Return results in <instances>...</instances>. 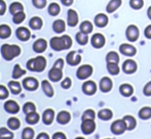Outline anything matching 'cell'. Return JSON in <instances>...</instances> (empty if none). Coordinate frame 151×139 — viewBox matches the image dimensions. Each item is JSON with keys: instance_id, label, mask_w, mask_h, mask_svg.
Masks as SVG:
<instances>
[{"instance_id": "obj_2", "label": "cell", "mask_w": 151, "mask_h": 139, "mask_svg": "<svg viewBox=\"0 0 151 139\" xmlns=\"http://www.w3.org/2000/svg\"><path fill=\"white\" fill-rule=\"evenodd\" d=\"M21 47L19 45H12V44H3L1 46V54L6 62H10L17 56L21 54Z\"/></svg>"}, {"instance_id": "obj_44", "label": "cell", "mask_w": 151, "mask_h": 139, "mask_svg": "<svg viewBox=\"0 0 151 139\" xmlns=\"http://www.w3.org/2000/svg\"><path fill=\"white\" fill-rule=\"evenodd\" d=\"M25 18H26V13H25L24 11H20V12H18V13L14 14V18H12V22H14V24L19 25V24H21V23L24 22Z\"/></svg>"}, {"instance_id": "obj_35", "label": "cell", "mask_w": 151, "mask_h": 139, "mask_svg": "<svg viewBox=\"0 0 151 139\" xmlns=\"http://www.w3.org/2000/svg\"><path fill=\"white\" fill-rule=\"evenodd\" d=\"M93 24L90 22V21H84L80 24V31L86 34H90V33L93 32Z\"/></svg>"}, {"instance_id": "obj_14", "label": "cell", "mask_w": 151, "mask_h": 139, "mask_svg": "<svg viewBox=\"0 0 151 139\" xmlns=\"http://www.w3.org/2000/svg\"><path fill=\"white\" fill-rule=\"evenodd\" d=\"M91 45L93 46L95 48H102L104 45H105V37H104L102 34H100V33H96L95 35H93V37H91Z\"/></svg>"}, {"instance_id": "obj_7", "label": "cell", "mask_w": 151, "mask_h": 139, "mask_svg": "<svg viewBox=\"0 0 151 139\" xmlns=\"http://www.w3.org/2000/svg\"><path fill=\"white\" fill-rule=\"evenodd\" d=\"M125 35H127V38L129 41H131V42L137 41L138 38H139V35H140L139 29H138V27L135 26V25H129L127 29Z\"/></svg>"}, {"instance_id": "obj_28", "label": "cell", "mask_w": 151, "mask_h": 139, "mask_svg": "<svg viewBox=\"0 0 151 139\" xmlns=\"http://www.w3.org/2000/svg\"><path fill=\"white\" fill-rule=\"evenodd\" d=\"M8 88L12 91V94H20L21 91H22V86H21V83L18 81H9L8 82Z\"/></svg>"}, {"instance_id": "obj_23", "label": "cell", "mask_w": 151, "mask_h": 139, "mask_svg": "<svg viewBox=\"0 0 151 139\" xmlns=\"http://www.w3.org/2000/svg\"><path fill=\"white\" fill-rule=\"evenodd\" d=\"M41 86H42V90L43 92L45 93V95L47 97H52L55 94V91H54V88H52V84L47 81V80H43L41 82Z\"/></svg>"}, {"instance_id": "obj_11", "label": "cell", "mask_w": 151, "mask_h": 139, "mask_svg": "<svg viewBox=\"0 0 151 139\" xmlns=\"http://www.w3.org/2000/svg\"><path fill=\"white\" fill-rule=\"evenodd\" d=\"M47 48V41L43 38H39L33 43V50L36 53H42Z\"/></svg>"}, {"instance_id": "obj_36", "label": "cell", "mask_w": 151, "mask_h": 139, "mask_svg": "<svg viewBox=\"0 0 151 139\" xmlns=\"http://www.w3.org/2000/svg\"><path fill=\"white\" fill-rule=\"evenodd\" d=\"M60 11H61V7L58 3L52 2V3L50 4V6H48V13H50L52 16H58V14L60 13Z\"/></svg>"}, {"instance_id": "obj_30", "label": "cell", "mask_w": 151, "mask_h": 139, "mask_svg": "<svg viewBox=\"0 0 151 139\" xmlns=\"http://www.w3.org/2000/svg\"><path fill=\"white\" fill-rule=\"evenodd\" d=\"M121 2H122L121 0H110L109 3H108V5H107V7H106L107 12H109V13L114 12L121 5Z\"/></svg>"}, {"instance_id": "obj_37", "label": "cell", "mask_w": 151, "mask_h": 139, "mask_svg": "<svg viewBox=\"0 0 151 139\" xmlns=\"http://www.w3.org/2000/svg\"><path fill=\"white\" fill-rule=\"evenodd\" d=\"M26 74V71L24 69L21 68V66L19 64H17L14 68V71H12V78L14 79H19L22 76H24Z\"/></svg>"}, {"instance_id": "obj_21", "label": "cell", "mask_w": 151, "mask_h": 139, "mask_svg": "<svg viewBox=\"0 0 151 139\" xmlns=\"http://www.w3.org/2000/svg\"><path fill=\"white\" fill-rule=\"evenodd\" d=\"M68 26L75 27L78 24V14L74 9L68 10Z\"/></svg>"}, {"instance_id": "obj_57", "label": "cell", "mask_w": 151, "mask_h": 139, "mask_svg": "<svg viewBox=\"0 0 151 139\" xmlns=\"http://www.w3.org/2000/svg\"><path fill=\"white\" fill-rule=\"evenodd\" d=\"M61 1L65 6H70V5H72V4H73L74 0H61Z\"/></svg>"}, {"instance_id": "obj_10", "label": "cell", "mask_w": 151, "mask_h": 139, "mask_svg": "<svg viewBox=\"0 0 151 139\" xmlns=\"http://www.w3.org/2000/svg\"><path fill=\"white\" fill-rule=\"evenodd\" d=\"M63 69L57 68V67H52L48 72V78L50 81L52 82H59L63 78Z\"/></svg>"}, {"instance_id": "obj_39", "label": "cell", "mask_w": 151, "mask_h": 139, "mask_svg": "<svg viewBox=\"0 0 151 139\" xmlns=\"http://www.w3.org/2000/svg\"><path fill=\"white\" fill-rule=\"evenodd\" d=\"M139 117L142 120H148L151 118V107L149 106H145L143 109H140L139 111Z\"/></svg>"}, {"instance_id": "obj_3", "label": "cell", "mask_w": 151, "mask_h": 139, "mask_svg": "<svg viewBox=\"0 0 151 139\" xmlns=\"http://www.w3.org/2000/svg\"><path fill=\"white\" fill-rule=\"evenodd\" d=\"M46 58L42 55H38L34 58L28 60L27 62V68L32 72H37V73H41L46 68Z\"/></svg>"}, {"instance_id": "obj_32", "label": "cell", "mask_w": 151, "mask_h": 139, "mask_svg": "<svg viewBox=\"0 0 151 139\" xmlns=\"http://www.w3.org/2000/svg\"><path fill=\"white\" fill-rule=\"evenodd\" d=\"M123 120H124L125 124H127V130H133L135 129L136 125H137V122H136V119L133 117V116H124L123 117Z\"/></svg>"}, {"instance_id": "obj_53", "label": "cell", "mask_w": 151, "mask_h": 139, "mask_svg": "<svg viewBox=\"0 0 151 139\" xmlns=\"http://www.w3.org/2000/svg\"><path fill=\"white\" fill-rule=\"evenodd\" d=\"M144 35L146 36V38L148 39H151V25L146 27L145 31H144Z\"/></svg>"}, {"instance_id": "obj_50", "label": "cell", "mask_w": 151, "mask_h": 139, "mask_svg": "<svg viewBox=\"0 0 151 139\" xmlns=\"http://www.w3.org/2000/svg\"><path fill=\"white\" fill-rule=\"evenodd\" d=\"M71 85H72V81L69 77L65 78L61 83V86H62L63 89H69V88L71 87Z\"/></svg>"}, {"instance_id": "obj_13", "label": "cell", "mask_w": 151, "mask_h": 139, "mask_svg": "<svg viewBox=\"0 0 151 139\" xmlns=\"http://www.w3.org/2000/svg\"><path fill=\"white\" fill-rule=\"evenodd\" d=\"M66 60H67V62L70 66H72V67L77 66V65H79L80 62H81V55L78 54L76 51H71L67 54Z\"/></svg>"}, {"instance_id": "obj_25", "label": "cell", "mask_w": 151, "mask_h": 139, "mask_svg": "<svg viewBox=\"0 0 151 139\" xmlns=\"http://www.w3.org/2000/svg\"><path fill=\"white\" fill-rule=\"evenodd\" d=\"M52 29H54V31L56 33H58V34H61V33L65 32L66 30V24L65 22H64L63 20H57L54 22V24H52Z\"/></svg>"}, {"instance_id": "obj_18", "label": "cell", "mask_w": 151, "mask_h": 139, "mask_svg": "<svg viewBox=\"0 0 151 139\" xmlns=\"http://www.w3.org/2000/svg\"><path fill=\"white\" fill-rule=\"evenodd\" d=\"M119 51L123 55L127 56H134L137 52V49L131 44H121L119 47Z\"/></svg>"}, {"instance_id": "obj_56", "label": "cell", "mask_w": 151, "mask_h": 139, "mask_svg": "<svg viewBox=\"0 0 151 139\" xmlns=\"http://www.w3.org/2000/svg\"><path fill=\"white\" fill-rule=\"evenodd\" d=\"M50 138V136H48L47 133H44V132H42V133H40L39 135L37 136V139H48Z\"/></svg>"}, {"instance_id": "obj_19", "label": "cell", "mask_w": 151, "mask_h": 139, "mask_svg": "<svg viewBox=\"0 0 151 139\" xmlns=\"http://www.w3.org/2000/svg\"><path fill=\"white\" fill-rule=\"evenodd\" d=\"M71 120V115H70L69 111H62L58 113L57 116V122L61 125H66L68 124Z\"/></svg>"}, {"instance_id": "obj_31", "label": "cell", "mask_w": 151, "mask_h": 139, "mask_svg": "<svg viewBox=\"0 0 151 139\" xmlns=\"http://www.w3.org/2000/svg\"><path fill=\"white\" fill-rule=\"evenodd\" d=\"M7 127L10 130H18L21 127V121L16 117H12L7 121Z\"/></svg>"}, {"instance_id": "obj_12", "label": "cell", "mask_w": 151, "mask_h": 139, "mask_svg": "<svg viewBox=\"0 0 151 139\" xmlns=\"http://www.w3.org/2000/svg\"><path fill=\"white\" fill-rule=\"evenodd\" d=\"M20 105L16 100H7V101L4 104V109H5L7 113H12V115H16L20 111Z\"/></svg>"}, {"instance_id": "obj_38", "label": "cell", "mask_w": 151, "mask_h": 139, "mask_svg": "<svg viewBox=\"0 0 151 139\" xmlns=\"http://www.w3.org/2000/svg\"><path fill=\"white\" fill-rule=\"evenodd\" d=\"M76 41H77L78 44H80V45H86V44L88 42V34L81 32V31L78 32L77 34H76Z\"/></svg>"}, {"instance_id": "obj_27", "label": "cell", "mask_w": 151, "mask_h": 139, "mask_svg": "<svg viewBox=\"0 0 151 139\" xmlns=\"http://www.w3.org/2000/svg\"><path fill=\"white\" fill-rule=\"evenodd\" d=\"M119 92L121 93V95L129 97V96H131L134 93V88L129 84H122L119 87Z\"/></svg>"}, {"instance_id": "obj_52", "label": "cell", "mask_w": 151, "mask_h": 139, "mask_svg": "<svg viewBox=\"0 0 151 139\" xmlns=\"http://www.w3.org/2000/svg\"><path fill=\"white\" fill-rule=\"evenodd\" d=\"M6 11V3L4 0H0V16H3Z\"/></svg>"}, {"instance_id": "obj_15", "label": "cell", "mask_w": 151, "mask_h": 139, "mask_svg": "<svg viewBox=\"0 0 151 139\" xmlns=\"http://www.w3.org/2000/svg\"><path fill=\"white\" fill-rule=\"evenodd\" d=\"M82 91L86 94V95H93L97 91V85L93 81H88L84 82L83 85H82Z\"/></svg>"}, {"instance_id": "obj_4", "label": "cell", "mask_w": 151, "mask_h": 139, "mask_svg": "<svg viewBox=\"0 0 151 139\" xmlns=\"http://www.w3.org/2000/svg\"><path fill=\"white\" fill-rule=\"evenodd\" d=\"M93 67L91 65H83V66L79 67L76 72V76H77L78 79L80 80H86L88 78H90L93 74Z\"/></svg>"}, {"instance_id": "obj_45", "label": "cell", "mask_w": 151, "mask_h": 139, "mask_svg": "<svg viewBox=\"0 0 151 139\" xmlns=\"http://www.w3.org/2000/svg\"><path fill=\"white\" fill-rule=\"evenodd\" d=\"M23 111H24V113H26V115H28V113H30L36 111V105L34 104L33 102L28 101L24 104V106H23Z\"/></svg>"}, {"instance_id": "obj_46", "label": "cell", "mask_w": 151, "mask_h": 139, "mask_svg": "<svg viewBox=\"0 0 151 139\" xmlns=\"http://www.w3.org/2000/svg\"><path fill=\"white\" fill-rule=\"evenodd\" d=\"M129 5L134 9H140L143 7L144 1L143 0H129Z\"/></svg>"}, {"instance_id": "obj_9", "label": "cell", "mask_w": 151, "mask_h": 139, "mask_svg": "<svg viewBox=\"0 0 151 139\" xmlns=\"http://www.w3.org/2000/svg\"><path fill=\"white\" fill-rule=\"evenodd\" d=\"M16 35L17 37L19 38V40L23 42H26L28 41L29 39L31 38V32L28 28L26 27H19L16 31Z\"/></svg>"}, {"instance_id": "obj_29", "label": "cell", "mask_w": 151, "mask_h": 139, "mask_svg": "<svg viewBox=\"0 0 151 139\" xmlns=\"http://www.w3.org/2000/svg\"><path fill=\"white\" fill-rule=\"evenodd\" d=\"M39 120H40V116L36 111L30 113L26 116V122L29 125H35V124H37L39 122Z\"/></svg>"}, {"instance_id": "obj_55", "label": "cell", "mask_w": 151, "mask_h": 139, "mask_svg": "<svg viewBox=\"0 0 151 139\" xmlns=\"http://www.w3.org/2000/svg\"><path fill=\"white\" fill-rule=\"evenodd\" d=\"M54 67H57V68H60V69H63L64 68V60L62 58H59V60H56L55 62Z\"/></svg>"}, {"instance_id": "obj_22", "label": "cell", "mask_w": 151, "mask_h": 139, "mask_svg": "<svg viewBox=\"0 0 151 139\" xmlns=\"http://www.w3.org/2000/svg\"><path fill=\"white\" fill-rule=\"evenodd\" d=\"M95 24L99 28H104L108 24V16L104 13H99L95 16Z\"/></svg>"}, {"instance_id": "obj_58", "label": "cell", "mask_w": 151, "mask_h": 139, "mask_svg": "<svg viewBox=\"0 0 151 139\" xmlns=\"http://www.w3.org/2000/svg\"><path fill=\"white\" fill-rule=\"evenodd\" d=\"M147 14H148V18L151 20V6L149 8H148V10H147Z\"/></svg>"}, {"instance_id": "obj_54", "label": "cell", "mask_w": 151, "mask_h": 139, "mask_svg": "<svg viewBox=\"0 0 151 139\" xmlns=\"http://www.w3.org/2000/svg\"><path fill=\"white\" fill-rule=\"evenodd\" d=\"M52 138L54 139H66V135L64 133H62V132H57V133L54 134Z\"/></svg>"}, {"instance_id": "obj_43", "label": "cell", "mask_w": 151, "mask_h": 139, "mask_svg": "<svg viewBox=\"0 0 151 139\" xmlns=\"http://www.w3.org/2000/svg\"><path fill=\"white\" fill-rule=\"evenodd\" d=\"M106 62L118 64V62H119V56H118V54L116 53L115 51H111L107 54V56H106Z\"/></svg>"}, {"instance_id": "obj_40", "label": "cell", "mask_w": 151, "mask_h": 139, "mask_svg": "<svg viewBox=\"0 0 151 139\" xmlns=\"http://www.w3.org/2000/svg\"><path fill=\"white\" fill-rule=\"evenodd\" d=\"M34 135H35V132H34L33 128H31V127H26L22 132L23 139H33Z\"/></svg>"}, {"instance_id": "obj_6", "label": "cell", "mask_w": 151, "mask_h": 139, "mask_svg": "<svg viewBox=\"0 0 151 139\" xmlns=\"http://www.w3.org/2000/svg\"><path fill=\"white\" fill-rule=\"evenodd\" d=\"M23 86L28 91H35L39 87V82H38V80L36 78L28 77L23 80Z\"/></svg>"}, {"instance_id": "obj_8", "label": "cell", "mask_w": 151, "mask_h": 139, "mask_svg": "<svg viewBox=\"0 0 151 139\" xmlns=\"http://www.w3.org/2000/svg\"><path fill=\"white\" fill-rule=\"evenodd\" d=\"M96 130V123L93 120H82L81 131L86 135H90Z\"/></svg>"}, {"instance_id": "obj_49", "label": "cell", "mask_w": 151, "mask_h": 139, "mask_svg": "<svg viewBox=\"0 0 151 139\" xmlns=\"http://www.w3.org/2000/svg\"><path fill=\"white\" fill-rule=\"evenodd\" d=\"M32 3L35 6L36 8H39V9H42L46 6V3L47 1L46 0H32Z\"/></svg>"}, {"instance_id": "obj_47", "label": "cell", "mask_w": 151, "mask_h": 139, "mask_svg": "<svg viewBox=\"0 0 151 139\" xmlns=\"http://www.w3.org/2000/svg\"><path fill=\"white\" fill-rule=\"evenodd\" d=\"M96 113L93 109H86L82 115V120H95Z\"/></svg>"}, {"instance_id": "obj_34", "label": "cell", "mask_w": 151, "mask_h": 139, "mask_svg": "<svg viewBox=\"0 0 151 139\" xmlns=\"http://www.w3.org/2000/svg\"><path fill=\"white\" fill-rule=\"evenodd\" d=\"M9 11L12 14H16L20 11H24V6L21 2H12L9 6Z\"/></svg>"}, {"instance_id": "obj_42", "label": "cell", "mask_w": 151, "mask_h": 139, "mask_svg": "<svg viewBox=\"0 0 151 139\" xmlns=\"http://www.w3.org/2000/svg\"><path fill=\"white\" fill-rule=\"evenodd\" d=\"M2 138H14V133L6 127H1L0 128V139Z\"/></svg>"}, {"instance_id": "obj_51", "label": "cell", "mask_w": 151, "mask_h": 139, "mask_svg": "<svg viewBox=\"0 0 151 139\" xmlns=\"http://www.w3.org/2000/svg\"><path fill=\"white\" fill-rule=\"evenodd\" d=\"M143 93L145 94L146 96H151V81L148 82L145 85V87H144V89H143Z\"/></svg>"}, {"instance_id": "obj_48", "label": "cell", "mask_w": 151, "mask_h": 139, "mask_svg": "<svg viewBox=\"0 0 151 139\" xmlns=\"http://www.w3.org/2000/svg\"><path fill=\"white\" fill-rule=\"evenodd\" d=\"M9 95V91L4 85H0V99H6Z\"/></svg>"}, {"instance_id": "obj_5", "label": "cell", "mask_w": 151, "mask_h": 139, "mask_svg": "<svg viewBox=\"0 0 151 139\" xmlns=\"http://www.w3.org/2000/svg\"><path fill=\"white\" fill-rule=\"evenodd\" d=\"M127 129V124H125L124 120H117V121H114L111 125V132L115 135H120L123 134Z\"/></svg>"}, {"instance_id": "obj_41", "label": "cell", "mask_w": 151, "mask_h": 139, "mask_svg": "<svg viewBox=\"0 0 151 139\" xmlns=\"http://www.w3.org/2000/svg\"><path fill=\"white\" fill-rule=\"evenodd\" d=\"M107 71L113 76L118 75L119 74L118 64H115V62H107Z\"/></svg>"}, {"instance_id": "obj_33", "label": "cell", "mask_w": 151, "mask_h": 139, "mask_svg": "<svg viewBox=\"0 0 151 139\" xmlns=\"http://www.w3.org/2000/svg\"><path fill=\"white\" fill-rule=\"evenodd\" d=\"M98 117L101 120H103V121H108V120H110L113 117V113H112V111H110V109H102V111H100L99 113H98Z\"/></svg>"}, {"instance_id": "obj_26", "label": "cell", "mask_w": 151, "mask_h": 139, "mask_svg": "<svg viewBox=\"0 0 151 139\" xmlns=\"http://www.w3.org/2000/svg\"><path fill=\"white\" fill-rule=\"evenodd\" d=\"M12 35V28L8 25L2 24L0 25V38L1 39H7Z\"/></svg>"}, {"instance_id": "obj_1", "label": "cell", "mask_w": 151, "mask_h": 139, "mask_svg": "<svg viewBox=\"0 0 151 139\" xmlns=\"http://www.w3.org/2000/svg\"><path fill=\"white\" fill-rule=\"evenodd\" d=\"M50 46L56 51H62V50L69 49L72 46V39L70 36L64 35L62 37H54L50 39Z\"/></svg>"}, {"instance_id": "obj_17", "label": "cell", "mask_w": 151, "mask_h": 139, "mask_svg": "<svg viewBox=\"0 0 151 139\" xmlns=\"http://www.w3.org/2000/svg\"><path fill=\"white\" fill-rule=\"evenodd\" d=\"M112 86H113L112 80L108 77L102 78L101 81H100V89H101V91L104 92V93L109 92L110 90L112 89Z\"/></svg>"}, {"instance_id": "obj_20", "label": "cell", "mask_w": 151, "mask_h": 139, "mask_svg": "<svg viewBox=\"0 0 151 139\" xmlns=\"http://www.w3.org/2000/svg\"><path fill=\"white\" fill-rule=\"evenodd\" d=\"M55 120V111L52 109H47L44 111L42 116V121L45 125H50Z\"/></svg>"}, {"instance_id": "obj_24", "label": "cell", "mask_w": 151, "mask_h": 139, "mask_svg": "<svg viewBox=\"0 0 151 139\" xmlns=\"http://www.w3.org/2000/svg\"><path fill=\"white\" fill-rule=\"evenodd\" d=\"M29 26L31 27V29L33 30H40L43 26V21L39 16H33L29 22Z\"/></svg>"}, {"instance_id": "obj_16", "label": "cell", "mask_w": 151, "mask_h": 139, "mask_svg": "<svg viewBox=\"0 0 151 139\" xmlns=\"http://www.w3.org/2000/svg\"><path fill=\"white\" fill-rule=\"evenodd\" d=\"M137 64H136V62H134V60H125L124 62H123L122 65V71L124 72L125 74H134L136 71H137Z\"/></svg>"}]
</instances>
